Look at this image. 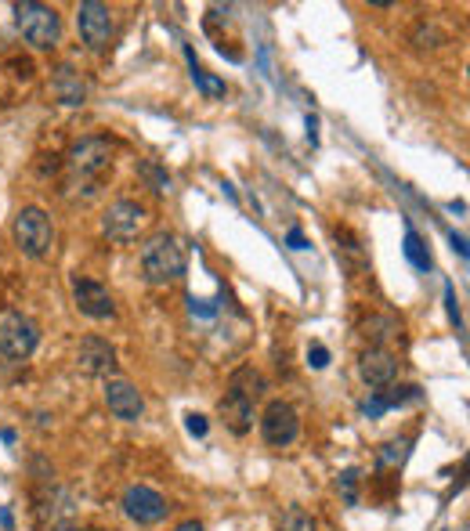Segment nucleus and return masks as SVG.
Masks as SVG:
<instances>
[{"instance_id": "23", "label": "nucleus", "mask_w": 470, "mask_h": 531, "mask_svg": "<svg viewBox=\"0 0 470 531\" xmlns=\"http://www.w3.org/2000/svg\"><path fill=\"white\" fill-rule=\"evenodd\" d=\"M188 311L195 319H213L217 315V301H195V297H188Z\"/></svg>"}, {"instance_id": "5", "label": "nucleus", "mask_w": 470, "mask_h": 531, "mask_svg": "<svg viewBox=\"0 0 470 531\" xmlns=\"http://www.w3.org/2000/svg\"><path fill=\"white\" fill-rule=\"evenodd\" d=\"M41 344V326L26 319L23 311H5L0 315V362H26Z\"/></svg>"}, {"instance_id": "25", "label": "nucleus", "mask_w": 470, "mask_h": 531, "mask_svg": "<svg viewBox=\"0 0 470 531\" xmlns=\"http://www.w3.org/2000/svg\"><path fill=\"white\" fill-rule=\"evenodd\" d=\"M185 430H188L192 437H206L210 423H206V416H199V412H188V416H185Z\"/></svg>"}, {"instance_id": "12", "label": "nucleus", "mask_w": 470, "mask_h": 531, "mask_svg": "<svg viewBox=\"0 0 470 531\" xmlns=\"http://www.w3.org/2000/svg\"><path fill=\"white\" fill-rule=\"evenodd\" d=\"M105 405H109V412H113L116 419H123V423H138L141 412H145L141 391H138L134 383H127V380H105Z\"/></svg>"}, {"instance_id": "6", "label": "nucleus", "mask_w": 470, "mask_h": 531, "mask_svg": "<svg viewBox=\"0 0 470 531\" xmlns=\"http://www.w3.org/2000/svg\"><path fill=\"white\" fill-rule=\"evenodd\" d=\"M145 220H149V210H145L141 202H134V199H116V202H109L105 213H102V231H105L109 242L127 246V242H134V238L141 235Z\"/></svg>"}, {"instance_id": "21", "label": "nucleus", "mask_w": 470, "mask_h": 531, "mask_svg": "<svg viewBox=\"0 0 470 531\" xmlns=\"http://www.w3.org/2000/svg\"><path fill=\"white\" fill-rule=\"evenodd\" d=\"M138 174H141L145 181H152V188H156V192H167V188H170V174H163V170H159L152 159L138 163Z\"/></svg>"}, {"instance_id": "7", "label": "nucleus", "mask_w": 470, "mask_h": 531, "mask_svg": "<svg viewBox=\"0 0 470 531\" xmlns=\"http://www.w3.org/2000/svg\"><path fill=\"white\" fill-rule=\"evenodd\" d=\"M261 437L272 448H290L301 437V419L297 409L290 401H268L265 416H261Z\"/></svg>"}, {"instance_id": "16", "label": "nucleus", "mask_w": 470, "mask_h": 531, "mask_svg": "<svg viewBox=\"0 0 470 531\" xmlns=\"http://www.w3.org/2000/svg\"><path fill=\"white\" fill-rule=\"evenodd\" d=\"M228 391H240V394H247L250 401H258L268 387H265V376L258 373V369H250V365H243V369H235L231 376H228Z\"/></svg>"}, {"instance_id": "22", "label": "nucleus", "mask_w": 470, "mask_h": 531, "mask_svg": "<svg viewBox=\"0 0 470 531\" xmlns=\"http://www.w3.org/2000/svg\"><path fill=\"white\" fill-rule=\"evenodd\" d=\"M337 488H340V495H344V502H348V506H358V470H355V466L340 473Z\"/></svg>"}, {"instance_id": "27", "label": "nucleus", "mask_w": 470, "mask_h": 531, "mask_svg": "<svg viewBox=\"0 0 470 531\" xmlns=\"http://www.w3.org/2000/svg\"><path fill=\"white\" fill-rule=\"evenodd\" d=\"M445 304H448V319H452L456 329H459L463 319H459V304H456V286H452V283H445Z\"/></svg>"}, {"instance_id": "28", "label": "nucleus", "mask_w": 470, "mask_h": 531, "mask_svg": "<svg viewBox=\"0 0 470 531\" xmlns=\"http://www.w3.org/2000/svg\"><path fill=\"white\" fill-rule=\"evenodd\" d=\"M286 242H290V249H297V253L312 246V242H308V235H304L301 228H290V231H286Z\"/></svg>"}, {"instance_id": "26", "label": "nucleus", "mask_w": 470, "mask_h": 531, "mask_svg": "<svg viewBox=\"0 0 470 531\" xmlns=\"http://www.w3.org/2000/svg\"><path fill=\"white\" fill-rule=\"evenodd\" d=\"M373 329V340H384V337H391V333H398V326L391 322V319H376V322H369L366 326V333Z\"/></svg>"}, {"instance_id": "9", "label": "nucleus", "mask_w": 470, "mask_h": 531, "mask_svg": "<svg viewBox=\"0 0 470 531\" xmlns=\"http://www.w3.org/2000/svg\"><path fill=\"white\" fill-rule=\"evenodd\" d=\"M73 304H77L80 315H87V319H95V322L116 319V301H113V293H109L102 283H95V279L73 275Z\"/></svg>"}, {"instance_id": "15", "label": "nucleus", "mask_w": 470, "mask_h": 531, "mask_svg": "<svg viewBox=\"0 0 470 531\" xmlns=\"http://www.w3.org/2000/svg\"><path fill=\"white\" fill-rule=\"evenodd\" d=\"M51 91L62 105H84V98H87V84L80 80V73L73 66H59L51 73Z\"/></svg>"}, {"instance_id": "1", "label": "nucleus", "mask_w": 470, "mask_h": 531, "mask_svg": "<svg viewBox=\"0 0 470 531\" xmlns=\"http://www.w3.org/2000/svg\"><path fill=\"white\" fill-rule=\"evenodd\" d=\"M141 272L149 286H170L188 272V253L185 242L174 231H156L141 246Z\"/></svg>"}, {"instance_id": "3", "label": "nucleus", "mask_w": 470, "mask_h": 531, "mask_svg": "<svg viewBox=\"0 0 470 531\" xmlns=\"http://www.w3.org/2000/svg\"><path fill=\"white\" fill-rule=\"evenodd\" d=\"M15 26H19L23 40L33 44L37 51H51L62 40V15L51 4H41V0H19Z\"/></svg>"}, {"instance_id": "24", "label": "nucleus", "mask_w": 470, "mask_h": 531, "mask_svg": "<svg viewBox=\"0 0 470 531\" xmlns=\"http://www.w3.org/2000/svg\"><path fill=\"white\" fill-rule=\"evenodd\" d=\"M308 365L319 373V369H326L330 365V347H322V344H312L308 347Z\"/></svg>"}, {"instance_id": "30", "label": "nucleus", "mask_w": 470, "mask_h": 531, "mask_svg": "<svg viewBox=\"0 0 470 531\" xmlns=\"http://www.w3.org/2000/svg\"><path fill=\"white\" fill-rule=\"evenodd\" d=\"M448 242H452V249H456L459 256H466V238H463V235H456V231H452V235H448Z\"/></svg>"}, {"instance_id": "19", "label": "nucleus", "mask_w": 470, "mask_h": 531, "mask_svg": "<svg viewBox=\"0 0 470 531\" xmlns=\"http://www.w3.org/2000/svg\"><path fill=\"white\" fill-rule=\"evenodd\" d=\"M409 445H412L409 437L380 445V448H376V466H384V470H387V466H402V463L409 459Z\"/></svg>"}, {"instance_id": "4", "label": "nucleus", "mask_w": 470, "mask_h": 531, "mask_svg": "<svg viewBox=\"0 0 470 531\" xmlns=\"http://www.w3.org/2000/svg\"><path fill=\"white\" fill-rule=\"evenodd\" d=\"M12 235H15V246H19L30 260H44V256H51L55 238H59L55 220H51L48 210H41V206H23V210L15 213Z\"/></svg>"}, {"instance_id": "31", "label": "nucleus", "mask_w": 470, "mask_h": 531, "mask_svg": "<svg viewBox=\"0 0 470 531\" xmlns=\"http://www.w3.org/2000/svg\"><path fill=\"white\" fill-rule=\"evenodd\" d=\"M174 531H206V527H203L199 520H181V524H177Z\"/></svg>"}, {"instance_id": "2", "label": "nucleus", "mask_w": 470, "mask_h": 531, "mask_svg": "<svg viewBox=\"0 0 470 531\" xmlns=\"http://www.w3.org/2000/svg\"><path fill=\"white\" fill-rule=\"evenodd\" d=\"M109 166H113L109 138H84V141H77L73 152H69V188L84 184L87 195H95V188L102 184Z\"/></svg>"}, {"instance_id": "18", "label": "nucleus", "mask_w": 470, "mask_h": 531, "mask_svg": "<svg viewBox=\"0 0 470 531\" xmlns=\"http://www.w3.org/2000/svg\"><path fill=\"white\" fill-rule=\"evenodd\" d=\"M405 256L412 260L416 272H430V253H427V246H423V238L412 224H405Z\"/></svg>"}, {"instance_id": "11", "label": "nucleus", "mask_w": 470, "mask_h": 531, "mask_svg": "<svg viewBox=\"0 0 470 531\" xmlns=\"http://www.w3.org/2000/svg\"><path fill=\"white\" fill-rule=\"evenodd\" d=\"M77 369L84 376H98V380L105 376L109 380L116 373V347L102 337H84L80 347H77Z\"/></svg>"}, {"instance_id": "29", "label": "nucleus", "mask_w": 470, "mask_h": 531, "mask_svg": "<svg viewBox=\"0 0 470 531\" xmlns=\"http://www.w3.org/2000/svg\"><path fill=\"white\" fill-rule=\"evenodd\" d=\"M304 127H308V141L315 145V141H319V120H315V116H308V120H304Z\"/></svg>"}, {"instance_id": "32", "label": "nucleus", "mask_w": 470, "mask_h": 531, "mask_svg": "<svg viewBox=\"0 0 470 531\" xmlns=\"http://www.w3.org/2000/svg\"><path fill=\"white\" fill-rule=\"evenodd\" d=\"M48 531H80L73 520H66V524H55V527H48Z\"/></svg>"}, {"instance_id": "20", "label": "nucleus", "mask_w": 470, "mask_h": 531, "mask_svg": "<svg viewBox=\"0 0 470 531\" xmlns=\"http://www.w3.org/2000/svg\"><path fill=\"white\" fill-rule=\"evenodd\" d=\"M279 531H315V520H312V513H308L304 506H290V509L283 513Z\"/></svg>"}, {"instance_id": "8", "label": "nucleus", "mask_w": 470, "mask_h": 531, "mask_svg": "<svg viewBox=\"0 0 470 531\" xmlns=\"http://www.w3.org/2000/svg\"><path fill=\"white\" fill-rule=\"evenodd\" d=\"M77 30L91 51H105L113 40V12L105 4H98V0H84L77 8Z\"/></svg>"}, {"instance_id": "10", "label": "nucleus", "mask_w": 470, "mask_h": 531, "mask_svg": "<svg viewBox=\"0 0 470 531\" xmlns=\"http://www.w3.org/2000/svg\"><path fill=\"white\" fill-rule=\"evenodd\" d=\"M123 513H127L134 524L152 527V524L167 520L170 506H167V499H163L156 488H149V484H131V488L123 491Z\"/></svg>"}, {"instance_id": "13", "label": "nucleus", "mask_w": 470, "mask_h": 531, "mask_svg": "<svg viewBox=\"0 0 470 531\" xmlns=\"http://www.w3.org/2000/svg\"><path fill=\"white\" fill-rule=\"evenodd\" d=\"M358 376L369 383V387H391L394 383V376H398V358L387 351V347H369V351H362V358H358Z\"/></svg>"}, {"instance_id": "14", "label": "nucleus", "mask_w": 470, "mask_h": 531, "mask_svg": "<svg viewBox=\"0 0 470 531\" xmlns=\"http://www.w3.org/2000/svg\"><path fill=\"white\" fill-rule=\"evenodd\" d=\"M217 416H221V423H224L235 437H243V434H250V427H254V401H250L247 394H240V391H224V398H221V405H217Z\"/></svg>"}, {"instance_id": "17", "label": "nucleus", "mask_w": 470, "mask_h": 531, "mask_svg": "<svg viewBox=\"0 0 470 531\" xmlns=\"http://www.w3.org/2000/svg\"><path fill=\"white\" fill-rule=\"evenodd\" d=\"M185 55H188V73H192V84H195L206 98H224V91H228V87H224V80H217L213 73H206V69L195 62V55H192L188 48H185Z\"/></svg>"}]
</instances>
